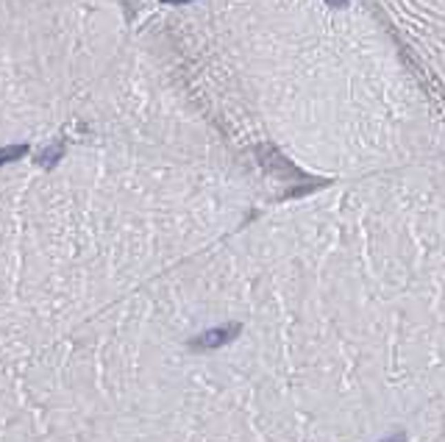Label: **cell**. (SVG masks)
<instances>
[{"instance_id":"3957f363","label":"cell","mask_w":445,"mask_h":442,"mask_svg":"<svg viewBox=\"0 0 445 442\" xmlns=\"http://www.w3.org/2000/svg\"><path fill=\"white\" fill-rule=\"evenodd\" d=\"M61 154H64V145H61V142H56V145L45 147V151H39L37 162H39L42 167H53V165H56V162L61 159Z\"/></svg>"},{"instance_id":"6da1fadb","label":"cell","mask_w":445,"mask_h":442,"mask_svg":"<svg viewBox=\"0 0 445 442\" xmlns=\"http://www.w3.org/2000/svg\"><path fill=\"white\" fill-rule=\"evenodd\" d=\"M373 12L406 56L437 123L445 128V0H379Z\"/></svg>"},{"instance_id":"5b68a950","label":"cell","mask_w":445,"mask_h":442,"mask_svg":"<svg viewBox=\"0 0 445 442\" xmlns=\"http://www.w3.org/2000/svg\"><path fill=\"white\" fill-rule=\"evenodd\" d=\"M382 442H404V434H393V436H387V439H382Z\"/></svg>"},{"instance_id":"277c9868","label":"cell","mask_w":445,"mask_h":442,"mask_svg":"<svg viewBox=\"0 0 445 442\" xmlns=\"http://www.w3.org/2000/svg\"><path fill=\"white\" fill-rule=\"evenodd\" d=\"M28 154V147L25 145H9V147H0V167L9 165V162H17Z\"/></svg>"},{"instance_id":"7a4b0ae2","label":"cell","mask_w":445,"mask_h":442,"mask_svg":"<svg viewBox=\"0 0 445 442\" xmlns=\"http://www.w3.org/2000/svg\"><path fill=\"white\" fill-rule=\"evenodd\" d=\"M240 337V326L237 323H226V326H214L203 334H198L195 339H189V345L195 350H214V348H222V345H229Z\"/></svg>"},{"instance_id":"52a82bcc","label":"cell","mask_w":445,"mask_h":442,"mask_svg":"<svg viewBox=\"0 0 445 442\" xmlns=\"http://www.w3.org/2000/svg\"><path fill=\"white\" fill-rule=\"evenodd\" d=\"M162 3H178V0H162Z\"/></svg>"},{"instance_id":"8992f818","label":"cell","mask_w":445,"mask_h":442,"mask_svg":"<svg viewBox=\"0 0 445 442\" xmlns=\"http://www.w3.org/2000/svg\"><path fill=\"white\" fill-rule=\"evenodd\" d=\"M181 3H192V0H178V3H176V6H181Z\"/></svg>"}]
</instances>
